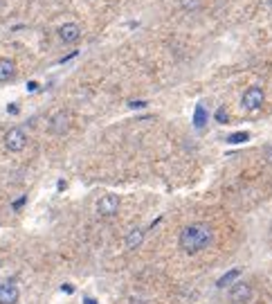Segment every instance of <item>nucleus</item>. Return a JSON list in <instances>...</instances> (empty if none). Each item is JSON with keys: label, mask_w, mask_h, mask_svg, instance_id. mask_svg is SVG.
I'll use <instances>...</instances> for the list:
<instances>
[{"label": "nucleus", "mask_w": 272, "mask_h": 304, "mask_svg": "<svg viewBox=\"0 0 272 304\" xmlns=\"http://www.w3.org/2000/svg\"><path fill=\"white\" fill-rule=\"evenodd\" d=\"M180 248L187 255H196V252L205 250L214 243V230L212 225L207 223H191L187 228H182L180 232V239H178Z\"/></svg>", "instance_id": "f257e3e1"}, {"label": "nucleus", "mask_w": 272, "mask_h": 304, "mask_svg": "<svg viewBox=\"0 0 272 304\" xmlns=\"http://www.w3.org/2000/svg\"><path fill=\"white\" fill-rule=\"evenodd\" d=\"M263 99H266V95H263L261 88H259V86H250V88L243 92L241 106L245 108V111H256V108L263 106Z\"/></svg>", "instance_id": "f03ea898"}, {"label": "nucleus", "mask_w": 272, "mask_h": 304, "mask_svg": "<svg viewBox=\"0 0 272 304\" xmlns=\"http://www.w3.org/2000/svg\"><path fill=\"white\" fill-rule=\"evenodd\" d=\"M5 147L11 151V153H18L27 147V135L23 128H9L5 133Z\"/></svg>", "instance_id": "7ed1b4c3"}, {"label": "nucleus", "mask_w": 272, "mask_h": 304, "mask_svg": "<svg viewBox=\"0 0 272 304\" xmlns=\"http://www.w3.org/2000/svg\"><path fill=\"white\" fill-rule=\"evenodd\" d=\"M117 210H119V198L115 194H106L97 203V212L102 216H112V214H117Z\"/></svg>", "instance_id": "20e7f679"}, {"label": "nucleus", "mask_w": 272, "mask_h": 304, "mask_svg": "<svg viewBox=\"0 0 272 304\" xmlns=\"http://www.w3.org/2000/svg\"><path fill=\"white\" fill-rule=\"evenodd\" d=\"M250 298H252V286H250V284H245V282L232 284V288H230V302L243 304V302H247Z\"/></svg>", "instance_id": "39448f33"}, {"label": "nucleus", "mask_w": 272, "mask_h": 304, "mask_svg": "<svg viewBox=\"0 0 272 304\" xmlns=\"http://www.w3.org/2000/svg\"><path fill=\"white\" fill-rule=\"evenodd\" d=\"M68 128H70V113L56 111L52 115V120H50V131H52L54 135H61V133H65Z\"/></svg>", "instance_id": "423d86ee"}, {"label": "nucleus", "mask_w": 272, "mask_h": 304, "mask_svg": "<svg viewBox=\"0 0 272 304\" xmlns=\"http://www.w3.org/2000/svg\"><path fill=\"white\" fill-rule=\"evenodd\" d=\"M18 286L14 282L0 284V304H16L18 302Z\"/></svg>", "instance_id": "0eeeda50"}, {"label": "nucleus", "mask_w": 272, "mask_h": 304, "mask_svg": "<svg viewBox=\"0 0 272 304\" xmlns=\"http://www.w3.org/2000/svg\"><path fill=\"white\" fill-rule=\"evenodd\" d=\"M59 38L63 43H77L81 38V30L77 23H65L59 27Z\"/></svg>", "instance_id": "6e6552de"}, {"label": "nucleus", "mask_w": 272, "mask_h": 304, "mask_svg": "<svg viewBox=\"0 0 272 304\" xmlns=\"http://www.w3.org/2000/svg\"><path fill=\"white\" fill-rule=\"evenodd\" d=\"M142 241H144V230L133 228L126 235V248H128V250H135V248H139V245H142Z\"/></svg>", "instance_id": "1a4fd4ad"}, {"label": "nucleus", "mask_w": 272, "mask_h": 304, "mask_svg": "<svg viewBox=\"0 0 272 304\" xmlns=\"http://www.w3.org/2000/svg\"><path fill=\"white\" fill-rule=\"evenodd\" d=\"M16 75V63L11 59H0V81H9Z\"/></svg>", "instance_id": "9d476101"}, {"label": "nucleus", "mask_w": 272, "mask_h": 304, "mask_svg": "<svg viewBox=\"0 0 272 304\" xmlns=\"http://www.w3.org/2000/svg\"><path fill=\"white\" fill-rule=\"evenodd\" d=\"M207 120H209L207 108H205L203 104H196V111H193V126H196V128H205V126H207Z\"/></svg>", "instance_id": "9b49d317"}, {"label": "nucleus", "mask_w": 272, "mask_h": 304, "mask_svg": "<svg viewBox=\"0 0 272 304\" xmlns=\"http://www.w3.org/2000/svg\"><path fill=\"white\" fill-rule=\"evenodd\" d=\"M239 275H241V268H232V271H227V273H225L223 277H218V282H216V286H218V288L230 286L232 282H236V279H239Z\"/></svg>", "instance_id": "f8f14e48"}, {"label": "nucleus", "mask_w": 272, "mask_h": 304, "mask_svg": "<svg viewBox=\"0 0 272 304\" xmlns=\"http://www.w3.org/2000/svg\"><path fill=\"white\" fill-rule=\"evenodd\" d=\"M250 140V133L247 131H236V133L227 135V144H245Z\"/></svg>", "instance_id": "ddd939ff"}, {"label": "nucleus", "mask_w": 272, "mask_h": 304, "mask_svg": "<svg viewBox=\"0 0 272 304\" xmlns=\"http://www.w3.org/2000/svg\"><path fill=\"white\" fill-rule=\"evenodd\" d=\"M200 5H203V0H180V7L185 11H196L200 9Z\"/></svg>", "instance_id": "4468645a"}, {"label": "nucleus", "mask_w": 272, "mask_h": 304, "mask_svg": "<svg viewBox=\"0 0 272 304\" xmlns=\"http://www.w3.org/2000/svg\"><path fill=\"white\" fill-rule=\"evenodd\" d=\"M216 122H218V124H227V111H225V106H220L218 111H216Z\"/></svg>", "instance_id": "2eb2a0df"}, {"label": "nucleus", "mask_w": 272, "mask_h": 304, "mask_svg": "<svg viewBox=\"0 0 272 304\" xmlns=\"http://www.w3.org/2000/svg\"><path fill=\"white\" fill-rule=\"evenodd\" d=\"M131 108H146V101H128Z\"/></svg>", "instance_id": "dca6fc26"}, {"label": "nucleus", "mask_w": 272, "mask_h": 304, "mask_svg": "<svg viewBox=\"0 0 272 304\" xmlns=\"http://www.w3.org/2000/svg\"><path fill=\"white\" fill-rule=\"evenodd\" d=\"M25 203H27V196H21L16 203H14V210H21L23 205H25Z\"/></svg>", "instance_id": "f3484780"}, {"label": "nucleus", "mask_w": 272, "mask_h": 304, "mask_svg": "<svg viewBox=\"0 0 272 304\" xmlns=\"http://www.w3.org/2000/svg\"><path fill=\"white\" fill-rule=\"evenodd\" d=\"M61 291H65V293H75V286H72V284H63Z\"/></svg>", "instance_id": "a211bd4d"}, {"label": "nucleus", "mask_w": 272, "mask_h": 304, "mask_svg": "<svg viewBox=\"0 0 272 304\" xmlns=\"http://www.w3.org/2000/svg\"><path fill=\"white\" fill-rule=\"evenodd\" d=\"M266 160H268V165H272V147L266 149Z\"/></svg>", "instance_id": "6ab92c4d"}, {"label": "nucleus", "mask_w": 272, "mask_h": 304, "mask_svg": "<svg viewBox=\"0 0 272 304\" xmlns=\"http://www.w3.org/2000/svg\"><path fill=\"white\" fill-rule=\"evenodd\" d=\"M65 187H68V182H65V181H59V182H56V189H59V192H63Z\"/></svg>", "instance_id": "aec40b11"}, {"label": "nucleus", "mask_w": 272, "mask_h": 304, "mask_svg": "<svg viewBox=\"0 0 272 304\" xmlns=\"http://www.w3.org/2000/svg\"><path fill=\"white\" fill-rule=\"evenodd\" d=\"M7 111H9L11 115H16V113H18V106H16V104H11V106H7Z\"/></svg>", "instance_id": "412c9836"}, {"label": "nucleus", "mask_w": 272, "mask_h": 304, "mask_svg": "<svg viewBox=\"0 0 272 304\" xmlns=\"http://www.w3.org/2000/svg\"><path fill=\"white\" fill-rule=\"evenodd\" d=\"M36 88H38L36 81H29V84H27V91H36Z\"/></svg>", "instance_id": "4be33fe9"}, {"label": "nucleus", "mask_w": 272, "mask_h": 304, "mask_svg": "<svg viewBox=\"0 0 272 304\" xmlns=\"http://www.w3.org/2000/svg\"><path fill=\"white\" fill-rule=\"evenodd\" d=\"M83 304H97V300H95V298H85Z\"/></svg>", "instance_id": "5701e85b"}]
</instances>
